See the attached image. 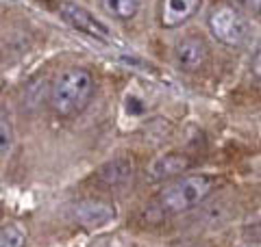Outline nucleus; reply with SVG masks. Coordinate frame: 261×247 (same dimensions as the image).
Here are the masks:
<instances>
[{"label":"nucleus","instance_id":"obj_1","mask_svg":"<svg viewBox=\"0 0 261 247\" xmlns=\"http://www.w3.org/2000/svg\"><path fill=\"white\" fill-rule=\"evenodd\" d=\"M96 91L94 76L83 68H68L50 85V109L59 117L83 113Z\"/></svg>","mask_w":261,"mask_h":247},{"label":"nucleus","instance_id":"obj_2","mask_svg":"<svg viewBox=\"0 0 261 247\" xmlns=\"http://www.w3.org/2000/svg\"><path fill=\"white\" fill-rule=\"evenodd\" d=\"M214 189V180L202 174L183 176L170 182L163 191L157 195L154 206L163 212V215H178L198 206Z\"/></svg>","mask_w":261,"mask_h":247},{"label":"nucleus","instance_id":"obj_3","mask_svg":"<svg viewBox=\"0 0 261 247\" xmlns=\"http://www.w3.org/2000/svg\"><path fill=\"white\" fill-rule=\"evenodd\" d=\"M209 30L220 44H224L228 48H240L246 44L248 39V20L242 15V11L238 7L228 5V3H220L216 5L214 9L209 11Z\"/></svg>","mask_w":261,"mask_h":247},{"label":"nucleus","instance_id":"obj_4","mask_svg":"<svg viewBox=\"0 0 261 247\" xmlns=\"http://www.w3.org/2000/svg\"><path fill=\"white\" fill-rule=\"evenodd\" d=\"M59 15L68 26H72L79 33H83V35H87V37H94V39H100V41H109V37H111V28L107 26V24L98 20L89 9L72 3V0L61 3Z\"/></svg>","mask_w":261,"mask_h":247},{"label":"nucleus","instance_id":"obj_5","mask_svg":"<svg viewBox=\"0 0 261 247\" xmlns=\"http://www.w3.org/2000/svg\"><path fill=\"white\" fill-rule=\"evenodd\" d=\"M70 217L83 228H100L116 217V208L105 200H81L70 208Z\"/></svg>","mask_w":261,"mask_h":247},{"label":"nucleus","instance_id":"obj_6","mask_svg":"<svg viewBox=\"0 0 261 247\" xmlns=\"http://www.w3.org/2000/svg\"><path fill=\"white\" fill-rule=\"evenodd\" d=\"M209 56V46L202 37H183L178 44L174 46V59L178 63V68L185 72H196L205 65Z\"/></svg>","mask_w":261,"mask_h":247},{"label":"nucleus","instance_id":"obj_7","mask_svg":"<svg viewBox=\"0 0 261 247\" xmlns=\"http://www.w3.org/2000/svg\"><path fill=\"white\" fill-rule=\"evenodd\" d=\"M190 167H192V161L187 159L185 154H176V152L161 154L148 163V167H146V178H148L150 182H161V180L185 174Z\"/></svg>","mask_w":261,"mask_h":247},{"label":"nucleus","instance_id":"obj_8","mask_svg":"<svg viewBox=\"0 0 261 247\" xmlns=\"http://www.w3.org/2000/svg\"><path fill=\"white\" fill-rule=\"evenodd\" d=\"M202 0H161L159 22L163 28H178L181 24L196 15Z\"/></svg>","mask_w":261,"mask_h":247},{"label":"nucleus","instance_id":"obj_9","mask_svg":"<svg viewBox=\"0 0 261 247\" xmlns=\"http://www.w3.org/2000/svg\"><path fill=\"white\" fill-rule=\"evenodd\" d=\"M98 178L102 180L107 187H120L126 184L130 178H133V165H128L126 161H113L109 165H105L100 169Z\"/></svg>","mask_w":261,"mask_h":247},{"label":"nucleus","instance_id":"obj_10","mask_svg":"<svg viewBox=\"0 0 261 247\" xmlns=\"http://www.w3.org/2000/svg\"><path fill=\"white\" fill-rule=\"evenodd\" d=\"M98 3H100L105 13L120 22L133 20L140 11V0H98Z\"/></svg>","mask_w":261,"mask_h":247},{"label":"nucleus","instance_id":"obj_11","mask_svg":"<svg viewBox=\"0 0 261 247\" xmlns=\"http://www.w3.org/2000/svg\"><path fill=\"white\" fill-rule=\"evenodd\" d=\"M0 247H27V234L15 224L0 228Z\"/></svg>","mask_w":261,"mask_h":247},{"label":"nucleus","instance_id":"obj_12","mask_svg":"<svg viewBox=\"0 0 261 247\" xmlns=\"http://www.w3.org/2000/svg\"><path fill=\"white\" fill-rule=\"evenodd\" d=\"M13 143V123L5 109H0V156L11 150Z\"/></svg>","mask_w":261,"mask_h":247},{"label":"nucleus","instance_id":"obj_13","mask_svg":"<svg viewBox=\"0 0 261 247\" xmlns=\"http://www.w3.org/2000/svg\"><path fill=\"white\" fill-rule=\"evenodd\" d=\"M242 3H244V5H246V7H248V9H252V11H255V13H257V11H259V3H261V0H242Z\"/></svg>","mask_w":261,"mask_h":247},{"label":"nucleus","instance_id":"obj_14","mask_svg":"<svg viewBox=\"0 0 261 247\" xmlns=\"http://www.w3.org/2000/svg\"><path fill=\"white\" fill-rule=\"evenodd\" d=\"M242 247H257V245H242Z\"/></svg>","mask_w":261,"mask_h":247}]
</instances>
